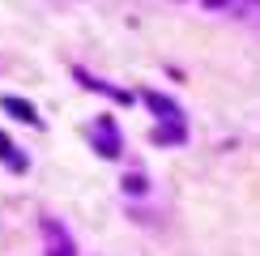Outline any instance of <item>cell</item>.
I'll return each mask as SVG.
<instances>
[{
  "mask_svg": "<svg viewBox=\"0 0 260 256\" xmlns=\"http://www.w3.org/2000/svg\"><path fill=\"white\" fill-rule=\"evenodd\" d=\"M205 5H209V9H222V5H226V0H205Z\"/></svg>",
  "mask_w": 260,
  "mask_h": 256,
  "instance_id": "obj_7",
  "label": "cell"
},
{
  "mask_svg": "<svg viewBox=\"0 0 260 256\" xmlns=\"http://www.w3.org/2000/svg\"><path fill=\"white\" fill-rule=\"evenodd\" d=\"M43 231H47V248H51V256H73V243H69V235H64V231L56 227V222H47Z\"/></svg>",
  "mask_w": 260,
  "mask_h": 256,
  "instance_id": "obj_4",
  "label": "cell"
},
{
  "mask_svg": "<svg viewBox=\"0 0 260 256\" xmlns=\"http://www.w3.org/2000/svg\"><path fill=\"white\" fill-rule=\"evenodd\" d=\"M145 103L154 107V115H162V120H167V124L183 128V111H179V107L171 103V99H162V94H154V90H149V94H145Z\"/></svg>",
  "mask_w": 260,
  "mask_h": 256,
  "instance_id": "obj_2",
  "label": "cell"
},
{
  "mask_svg": "<svg viewBox=\"0 0 260 256\" xmlns=\"http://www.w3.org/2000/svg\"><path fill=\"white\" fill-rule=\"evenodd\" d=\"M0 163H9L13 171H26V163H21V158H17V149H13V141H9L5 133H0Z\"/></svg>",
  "mask_w": 260,
  "mask_h": 256,
  "instance_id": "obj_5",
  "label": "cell"
},
{
  "mask_svg": "<svg viewBox=\"0 0 260 256\" xmlns=\"http://www.w3.org/2000/svg\"><path fill=\"white\" fill-rule=\"evenodd\" d=\"M90 137H94V154H103V158H120V128H115L111 115H99Z\"/></svg>",
  "mask_w": 260,
  "mask_h": 256,
  "instance_id": "obj_1",
  "label": "cell"
},
{
  "mask_svg": "<svg viewBox=\"0 0 260 256\" xmlns=\"http://www.w3.org/2000/svg\"><path fill=\"white\" fill-rule=\"evenodd\" d=\"M124 188H128V192H137V197H141V192H145V179H141V175H133V179H124Z\"/></svg>",
  "mask_w": 260,
  "mask_h": 256,
  "instance_id": "obj_6",
  "label": "cell"
},
{
  "mask_svg": "<svg viewBox=\"0 0 260 256\" xmlns=\"http://www.w3.org/2000/svg\"><path fill=\"white\" fill-rule=\"evenodd\" d=\"M0 107H5L9 115H17V120H26V124H35V128L43 124V120H39V111H35V107H30L26 99H0Z\"/></svg>",
  "mask_w": 260,
  "mask_h": 256,
  "instance_id": "obj_3",
  "label": "cell"
}]
</instances>
